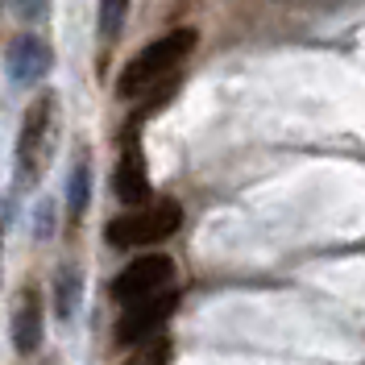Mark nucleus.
I'll return each mask as SVG.
<instances>
[{
    "label": "nucleus",
    "instance_id": "f257e3e1",
    "mask_svg": "<svg viewBox=\"0 0 365 365\" xmlns=\"http://www.w3.org/2000/svg\"><path fill=\"white\" fill-rule=\"evenodd\" d=\"M191 46H195V29H170V34H162L158 42H150L137 58H129V67L120 71L116 91L125 100L145 96L150 88H158L170 71H179V63L191 54Z\"/></svg>",
    "mask_w": 365,
    "mask_h": 365
},
{
    "label": "nucleus",
    "instance_id": "f03ea898",
    "mask_svg": "<svg viewBox=\"0 0 365 365\" xmlns=\"http://www.w3.org/2000/svg\"><path fill=\"white\" fill-rule=\"evenodd\" d=\"M179 225H182V207L175 200H158V204L133 207V212L108 220V245H116V250L154 245V241H166L170 232H179Z\"/></svg>",
    "mask_w": 365,
    "mask_h": 365
},
{
    "label": "nucleus",
    "instance_id": "7ed1b4c3",
    "mask_svg": "<svg viewBox=\"0 0 365 365\" xmlns=\"http://www.w3.org/2000/svg\"><path fill=\"white\" fill-rule=\"evenodd\" d=\"M170 282H175V262L170 257H137L133 266H125V270L113 278V299L116 303H137V299H150L158 295V291H170Z\"/></svg>",
    "mask_w": 365,
    "mask_h": 365
},
{
    "label": "nucleus",
    "instance_id": "20e7f679",
    "mask_svg": "<svg viewBox=\"0 0 365 365\" xmlns=\"http://www.w3.org/2000/svg\"><path fill=\"white\" fill-rule=\"evenodd\" d=\"M175 303H179L175 291H158V295H150V299L129 303V307H125V316H120V324H116V341H120V344L150 341L162 324L175 316Z\"/></svg>",
    "mask_w": 365,
    "mask_h": 365
},
{
    "label": "nucleus",
    "instance_id": "39448f33",
    "mask_svg": "<svg viewBox=\"0 0 365 365\" xmlns=\"http://www.w3.org/2000/svg\"><path fill=\"white\" fill-rule=\"evenodd\" d=\"M116 195H120V204L129 207H141L150 200V179H145V162H141V150L137 145H125V154H120V166H116Z\"/></svg>",
    "mask_w": 365,
    "mask_h": 365
},
{
    "label": "nucleus",
    "instance_id": "423d86ee",
    "mask_svg": "<svg viewBox=\"0 0 365 365\" xmlns=\"http://www.w3.org/2000/svg\"><path fill=\"white\" fill-rule=\"evenodd\" d=\"M9 71H13L17 83H29V79L46 75V71H50V46H46L42 38H34V34L17 38L13 50H9Z\"/></svg>",
    "mask_w": 365,
    "mask_h": 365
},
{
    "label": "nucleus",
    "instance_id": "0eeeda50",
    "mask_svg": "<svg viewBox=\"0 0 365 365\" xmlns=\"http://www.w3.org/2000/svg\"><path fill=\"white\" fill-rule=\"evenodd\" d=\"M50 96H42V100H34V108L25 113V125H21V141H17V162H21V170H29L34 166V154L42 150L46 141V125H50Z\"/></svg>",
    "mask_w": 365,
    "mask_h": 365
},
{
    "label": "nucleus",
    "instance_id": "6e6552de",
    "mask_svg": "<svg viewBox=\"0 0 365 365\" xmlns=\"http://www.w3.org/2000/svg\"><path fill=\"white\" fill-rule=\"evenodd\" d=\"M13 341H17V353H25V357L42 344V303H38V295L21 299L17 319H13Z\"/></svg>",
    "mask_w": 365,
    "mask_h": 365
},
{
    "label": "nucleus",
    "instance_id": "1a4fd4ad",
    "mask_svg": "<svg viewBox=\"0 0 365 365\" xmlns=\"http://www.w3.org/2000/svg\"><path fill=\"white\" fill-rule=\"evenodd\" d=\"M125 13H129V0H100V38L113 42L125 25Z\"/></svg>",
    "mask_w": 365,
    "mask_h": 365
},
{
    "label": "nucleus",
    "instance_id": "9d476101",
    "mask_svg": "<svg viewBox=\"0 0 365 365\" xmlns=\"http://www.w3.org/2000/svg\"><path fill=\"white\" fill-rule=\"evenodd\" d=\"M83 207H88V166H79L71 182V212H83Z\"/></svg>",
    "mask_w": 365,
    "mask_h": 365
},
{
    "label": "nucleus",
    "instance_id": "9b49d317",
    "mask_svg": "<svg viewBox=\"0 0 365 365\" xmlns=\"http://www.w3.org/2000/svg\"><path fill=\"white\" fill-rule=\"evenodd\" d=\"M162 357H166V349H154V353H150L145 361H137V365H162Z\"/></svg>",
    "mask_w": 365,
    "mask_h": 365
}]
</instances>
